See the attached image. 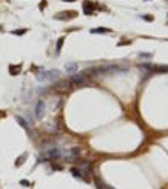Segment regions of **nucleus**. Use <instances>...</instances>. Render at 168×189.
<instances>
[{
	"label": "nucleus",
	"mask_w": 168,
	"mask_h": 189,
	"mask_svg": "<svg viewBox=\"0 0 168 189\" xmlns=\"http://www.w3.org/2000/svg\"><path fill=\"white\" fill-rule=\"evenodd\" d=\"M57 77H60V71L52 69V71H42L37 74V82H51V80H56Z\"/></svg>",
	"instance_id": "nucleus-1"
},
{
	"label": "nucleus",
	"mask_w": 168,
	"mask_h": 189,
	"mask_svg": "<svg viewBox=\"0 0 168 189\" xmlns=\"http://www.w3.org/2000/svg\"><path fill=\"white\" fill-rule=\"evenodd\" d=\"M45 116V102L39 100L36 105V118H42Z\"/></svg>",
	"instance_id": "nucleus-2"
},
{
	"label": "nucleus",
	"mask_w": 168,
	"mask_h": 189,
	"mask_svg": "<svg viewBox=\"0 0 168 189\" xmlns=\"http://www.w3.org/2000/svg\"><path fill=\"white\" fill-rule=\"evenodd\" d=\"M54 89L56 91H60V92L68 91L70 89V82H68V80H60V82H57L54 85Z\"/></svg>",
	"instance_id": "nucleus-3"
},
{
	"label": "nucleus",
	"mask_w": 168,
	"mask_h": 189,
	"mask_svg": "<svg viewBox=\"0 0 168 189\" xmlns=\"http://www.w3.org/2000/svg\"><path fill=\"white\" fill-rule=\"evenodd\" d=\"M77 12L74 11H65V12H59V14H56V19H60V20H66V19H71V17H76Z\"/></svg>",
	"instance_id": "nucleus-4"
},
{
	"label": "nucleus",
	"mask_w": 168,
	"mask_h": 189,
	"mask_svg": "<svg viewBox=\"0 0 168 189\" xmlns=\"http://www.w3.org/2000/svg\"><path fill=\"white\" fill-rule=\"evenodd\" d=\"M85 80V72L82 74H74V76L71 77V82H74V83H82Z\"/></svg>",
	"instance_id": "nucleus-5"
},
{
	"label": "nucleus",
	"mask_w": 168,
	"mask_h": 189,
	"mask_svg": "<svg viewBox=\"0 0 168 189\" xmlns=\"http://www.w3.org/2000/svg\"><path fill=\"white\" fill-rule=\"evenodd\" d=\"M93 9H94V5H93L91 2H85V3H83V11H85V14H91Z\"/></svg>",
	"instance_id": "nucleus-6"
},
{
	"label": "nucleus",
	"mask_w": 168,
	"mask_h": 189,
	"mask_svg": "<svg viewBox=\"0 0 168 189\" xmlns=\"http://www.w3.org/2000/svg\"><path fill=\"white\" fill-rule=\"evenodd\" d=\"M111 29L108 28H96V29H91V34H102V32H110Z\"/></svg>",
	"instance_id": "nucleus-7"
},
{
	"label": "nucleus",
	"mask_w": 168,
	"mask_h": 189,
	"mask_svg": "<svg viewBox=\"0 0 168 189\" xmlns=\"http://www.w3.org/2000/svg\"><path fill=\"white\" fill-rule=\"evenodd\" d=\"M9 72L12 74V76H17V74L20 72V66H17V65H11V66H9Z\"/></svg>",
	"instance_id": "nucleus-8"
},
{
	"label": "nucleus",
	"mask_w": 168,
	"mask_h": 189,
	"mask_svg": "<svg viewBox=\"0 0 168 189\" xmlns=\"http://www.w3.org/2000/svg\"><path fill=\"white\" fill-rule=\"evenodd\" d=\"M71 174L74 175V177H77V178H82V177H83V174L80 172V169H77V168H73V169H71Z\"/></svg>",
	"instance_id": "nucleus-9"
},
{
	"label": "nucleus",
	"mask_w": 168,
	"mask_h": 189,
	"mask_svg": "<svg viewBox=\"0 0 168 189\" xmlns=\"http://www.w3.org/2000/svg\"><path fill=\"white\" fill-rule=\"evenodd\" d=\"M66 71L76 72V71H77V65H76V63H68V65H66Z\"/></svg>",
	"instance_id": "nucleus-10"
},
{
	"label": "nucleus",
	"mask_w": 168,
	"mask_h": 189,
	"mask_svg": "<svg viewBox=\"0 0 168 189\" xmlns=\"http://www.w3.org/2000/svg\"><path fill=\"white\" fill-rule=\"evenodd\" d=\"M16 120L19 121L20 125H22V128H25V129H28V123H26V121H25L22 117H20V116H17V117H16Z\"/></svg>",
	"instance_id": "nucleus-11"
},
{
	"label": "nucleus",
	"mask_w": 168,
	"mask_h": 189,
	"mask_svg": "<svg viewBox=\"0 0 168 189\" xmlns=\"http://www.w3.org/2000/svg\"><path fill=\"white\" fill-rule=\"evenodd\" d=\"M25 158H26V154H23V155H22V157H20V158H17L16 165H17V166H20V165H22V161H23Z\"/></svg>",
	"instance_id": "nucleus-12"
},
{
	"label": "nucleus",
	"mask_w": 168,
	"mask_h": 189,
	"mask_svg": "<svg viewBox=\"0 0 168 189\" xmlns=\"http://www.w3.org/2000/svg\"><path fill=\"white\" fill-rule=\"evenodd\" d=\"M26 32V29H20V31H12V34H17V36H22V34H25Z\"/></svg>",
	"instance_id": "nucleus-13"
},
{
	"label": "nucleus",
	"mask_w": 168,
	"mask_h": 189,
	"mask_svg": "<svg viewBox=\"0 0 168 189\" xmlns=\"http://www.w3.org/2000/svg\"><path fill=\"white\" fill-rule=\"evenodd\" d=\"M62 43H63V39H60V40H59V43H57V52L60 51V48H62Z\"/></svg>",
	"instance_id": "nucleus-14"
},
{
	"label": "nucleus",
	"mask_w": 168,
	"mask_h": 189,
	"mask_svg": "<svg viewBox=\"0 0 168 189\" xmlns=\"http://www.w3.org/2000/svg\"><path fill=\"white\" fill-rule=\"evenodd\" d=\"M20 183H22L23 186H29V183H28V181H25V180H22V181H20Z\"/></svg>",
	"instance_id": "nucleus-15"
},
{
	"label": "nucleus",
	"mask_w": 168,
	"mask_h": 189,
	"mask_svg": "<svg viewBox=\"0 0 168 189\" xmlns=\"http://www.w3.org/2000/svg\"><path fill=\"white\" fill-rule=\"evenodd\" d=\"M45 5H46V2H45V0H43V2H42V3H40V8H42V9H43V8H45Z\"/></svg>",
	"instance_id": "nucleus-16"
},
{
	"label": "nucleus",
	"mask_w": 168,
	"mask_h": 189,
	"mask_svg": "<svg viewBox=\"0 0 168 189\" xmlns=\"http://www.w3.org/2000/svg\"><path fill=\"white\" fill-rule=\"evenodd\" d=\"M65 2H74V0H65Z\"/></svg>",
	"instance_id": "nucleus-17"
},
{
	"label": "nucleus",
	"mask_w": 168,
	"mask_h": 189,
	"mask_svg": "<svg viewBox=\"0 0 168 189\" xmlns=\"http://www.w3.org/2000/svg\"><path fill=\"white\" fill-rule=\"evenodd\" d=\"M167 71H168V68H167Z\"/></svg>",
	"instance_id": "nucleus-18"
}]
</instances>
